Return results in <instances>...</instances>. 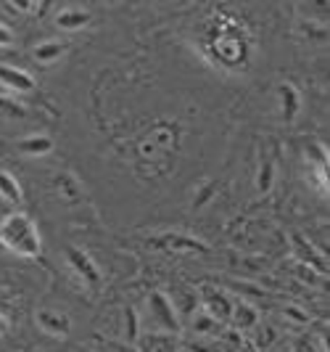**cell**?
<instances>
[{"instance_id": "1", "label": "cell", "mask_w": 330, "mask_h": 352, "mask_svg": "<svg viewBox=\"0 0 330 352\" xmlns=\"http://www.w3.org/2000/svg\"><path fill=\"white\" fill-rule=\"evenodd\" d=\"M0 241H3V247L11 249L19 257H37L40 249H43L35 220H30L21 212H14V214H8L3 220V226H0Z\"/></svg>"}, {"instance_id": "2", "label": "cell", "mask_w": 330, "mask_h": 352, "mask_svg": "<svg viewBox=\"0 0 330 352\" xmlns=\"http://www.w3.org/2000/svg\"><path fill=\"white\" fill-rule=\"evenodd\" d=\"M67 260H69V265L77 270V276H82L87 283H101V270H98V265L93 263V257H87L82 249L69 247L67 249Z\"/></svg>"}, {"instance_id": "3", "label": "cell", "mask_w": 330, "mask_h": 352, "mask_svg": "<svg viewBox=\"0 0 330 352\" xmlns=\"http://www.w3.org/2000/svg\"><path fill=\"white\" fill-rule=\"evenodd\" d=\"M148 305H151V310H154V316L158 318V323L164 326V329H169V331H177L180 329V320H177V313H174L172 302L167 300L164 294H151V300H148Z\"/></svg>"}, {"instance_id": "4", "label": "cell", "mask_w": 330, "mask_h": 352, "mask_svg": "<svg viewBox=\"0 0 330 352\" xmlns=\"http://www.w3.org/2000/svg\"><path fill=\"white\" fill-rule=\"evenodd\" d=\"M0 82L8 90H19V93H27V90L35 88V77L32 74L16 69V67H5V64H0Z\"/></svg>"}, {"instance_id": "5", "label": "cell", "mask_w": 330, "mask_h": 352, "mask_svg": "<svg viewBox=\"0 0 330 352\" xmlns=\"http://www.w3.org/2000/svg\"><path fill=\"white\" fill-rule=\"evenodd\" d=\"M67 48L69 45L64 40H45V43H37L32 48V56H35L37 64H53L67 53Z\"/></svg>"}, {"instance_id": "6", "label": "cell", "mask_w": 330, "mask_h": 352, "mask_svg": "<svg viewBox=\"0 0 330 352\" xmlns=\"http://www.w3.org/2000/svg\"><path fill=\"white\" fill-rule=\"evenodd\" d=\"M37 320H40V326H43V331L51 336H67L71 331V323L67 316H58V313H48V310H43V313H37Z\"/></svg>"}, {"instance_id": "7", "label": "cell", "mask_w": 330, "mask_h": 352, "mask_svg": "<svg viewBox=\"0 0 330 352\" xmlns=\"http://www.w3.org/2000/svg\"><path fill=\"white\" fill-rule=\"evenodd\" d=\"M87 21H90V14H87V11H71V8L61 11V14L56 16V24H58L61 30H82Z\"/></svg>"}, {"instance_id": "8", "label": "cell", "mask_w": 330, "mask_h": 352, "mask_svg": "<svg viewBox=\"0 0 330 352\" xmlns=\"http://www.w3.org/2000/svg\"><path fill=\"white\" fill-rule=\"evenodd\" d=\"M0 196H3L5 201H11V204H21V199H24L21 186L16 183V177L8 175V173H3V170H0Z\"/></svg>"}, {"instance_id": "9", "label": "cell", "mask_w": 330, "mask_h": 352, "mask_svg": "<svg viewBox=\"0 0 330 352\" xmlns=\"http://www.w3.org/2000/svg\"><path fill=\"white\" fill-rule=\"evenodd\" d=\"M53 141L48 135H32L27 141H21V151L30 154V157H43V154H51Z\"/></svg>"}, {"instance_id": "10", "label": "cell", "mask_w": 330, "mask_h": 352, "mask_svg": "<svg viewBox=\"0 0 330 352\" xmlns=\"http://www.w3.org/2000/svg\"><path fill=\"white\" fill-rule=\"evenodd\" d=\"M230 316H233V320H235L241 329H251V326H257V310H254L251 305H246V302H241Z\"/></svg>"}, {"instance_id": "11", "label": "cell", "mask_w": 330, "mask_h": 352, "mask_svg": "<svg viewBox=\"0 0 330 352\" xmlns=\"http://www.w3.org/2000/svg\"><path fill=\"white\" fill-rule=\"evenodd\" d=\"M280 98H285V111H283V117L291 122L296 117V111H298V98H296V90L291 85H283L280 88Z\"/></svg>"}, {"instance_id": "12", "label": "cell", "mask_w": 330, "mask_h": 352, "mask_svg": "<svg viewBox=\"0 0 330 352\" xmlns=\"http://www.w3.org/2000/svg\"><path fill=\"white\" fill-rule=\"evenodd\" d=\"M272 177H275L272 164H264V167L259 170V177H257V188H259L261 194H267V191L272 188Z\"/></svg>"}, {"instance_id": "13", "label": "cell", "mask_w": 330, "mask_h": 352, "mask_svg": "<svg viewBox=\"0 0 330 352\" xmlns=\"http://www.w3.org/2000/svg\"><path fill=\"white\" fill-rule=\"evenodd\" d=\"M127 339L130 342L138 339V313L132 307H127Z\"/></svg>"}, {"instance_id": "14", "label": "cell", "mask_w": 330, "mask_h": 352, "mask_svg": "<svg viewBox=\"0 0 330 352\" xmlns=\"http://www.w3.org/2000/svg\"><path fill=\"white\" fill-rule=\"evenodd\" d=\"M211 326H214V318L211 316H196V320H193V329H196L198 334L211 331Z\"/></svg>"}, {"instance_id": "15", "label": "cell", "mask_w": 330, "mask_h": 352, "mask_svg": "<svg viewBox=\"0 0 330 352\" xmlns=\"http://www.w3.org/2000/svg\"><path fill=\"white\" fill-rule=\"evenodd\" d=\"M285 316H291V320H296V323H307V320H309L307 313L298 310V307H285Z\"/></svg>"}, {"instance_id": "16", "label": "cell", "mask_w": 330, "mask_h": 352, "mask_svg": "<svg viewBox=\"0 0 330 352\" xmlns=\"http://www.w3.org/2000/svg\"><path fill=\"white\" fill-rule=\"evenodd\" d=\"M14 43V32L5 27V24H0V48H5V45H11Z\"/></svg>"}, {"instance_id": "17", "label": "cell", "mask_w": 330, "mask_h": 352, "mask_svg": "<svg viewBox=\"0 0 330 352\" xmlns=\"http://www.w3.org/2000/svg\"><path fill=\"white\" fill-rule=\"evenodd\" d=\"M0 331H5V318L0 316Z\"/></svg>"}]
</instances>
